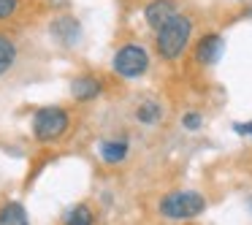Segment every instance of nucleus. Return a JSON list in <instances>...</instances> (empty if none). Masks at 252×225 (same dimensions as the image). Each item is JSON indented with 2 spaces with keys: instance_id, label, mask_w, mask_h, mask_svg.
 I'll list each match as a JSON object with an SVG mask.
<instances>
[{
  "instance_id": "nucleus-8",
  "label": "nucleus",
  "mask_w": 252,
  "mask_h": 225,
  "mask_svg": "<svg viewBox=\"0 0 252 225\" xmlns=\"http://www.w3.org/2000/svg\"><path fill=\"white\" fill-rule=\"evenodd\" d=\"M0 225H30L28 212H25L22 203L17 201H8L0 206Z\"/></svg>"
},
{
  "instance_id": "nucleus-2",
  "label": "nucleus",
  "mask_w": 252,
  "mask_h": 225,
  "mask_svg": "<svg viewBox=\"0 0 252 225\" xmlns=\"http://www.w3.org/2000/svg\"><path fill=\"white\" fill-rule=\"evenodd\" d=\"M203 212H206V198L195 190H174L160 198V214L165 220H174V223L195 220Z\"/></svg>"
},
{
  "instance_id": "nucleus-10",
  "label": "nucleus",
  "mask_w": 252,
  "mask_h": 225,
  "mask_svg": "<svg viewBox=\"0 0 252 225\" xmlns=\"http://www.w3.org/2000/svg\"><path fill=\"white\" fill-rule=\"evenodd\" d=\"M160 117H163V106H160L158 100H144V103H138V109H136V120L138 122L155 125V122H160Z\"/></svg>"
},
{
  "instance_id": "nucleus-1",
  "label": "nucleus",
  "mask_w": 252,
  "mask_h": 225,
  "mask_svg": "<svg viewBox=\"0 0 252 225\" xmlns=\"http://www.w3.org/2000/svg\"><path fill=\"white\" fill-rule=\"evenodd\" d=\"M192 41V19L185 14H176L171 22H165L160 30H155V49L163 60L174 63L187 52V44Z\"/></svg>"
},
{
  "instance_id": "nucleus-4",
  "label": "nucleus",
  "mask_w": 252,
  "mask_h": 225,
  "mask_svg": "<svg viewBox=\"0 0 252 225\" xmlns=\"http://www.w3.org/2000/svg\"><path fill=\"white\" fill-rule=\"evenodd\" d=\"M111 68L120 73L122 79H138L149 71V52L141 44H125L114 52Z\"/></svg>"
},
{
  "instance_id": "nucleus-7",
  "label": "nucleus",
  "mask_w": 252,
  "mask_h": 225,
  "mask_svg": "<svg viewBox=\"0 0 252 225\" xmlns=\"http://www.w3.org/2000/svg\"><path fill=\"white\" fill-rule=\"evenodd\" d=\"M100 93H103V84L95 76H79V79H73V84H71V95L76 100H82V103L95 100Z\"/></svg>"
},
{
  "instance_id": "nucleus-6",
  "label": "nucleus",
  "mask_w": 252,
  "mask_h": 225,
  "mask_svg": "<svg viewBox=\"0 0 252 225\" xmlns=\"http://www.w3.org/2000/svg\"><path fill=\"white\" fill-rule=\"evenodd\" d=\"M176 14H179L176 0H149L147 6H144V19H147V25L152 30H160L165 22H171Z\"/></svg>"
},
{
  "instance_id": "nucleus-3",
  "label": "nucleus",
  "mask_w": 252,
  "mask_h": 225,
  "mask_svg": "<svg viewBox=\"0 0 252 225\" xmlns=\"http://www.w3.org/2000/svg\"><path fill=\"white\" fill-rule=\"evenodd\" d=\"M68 125H71V117L60 106H44V109H38L33 114V136L44 144L63 138Z\"/></svg>"
},
{
  "instance_id": "nucleus-9",
  "label": "nucleus",
  "mask_w": 252,
  "mask_h": 225,
  "mask_svg": "<svg viewBox=\"0 0 252 225\" xmlns=\"http://www.w3.org/2000/svg\"><path fill=\"white\" fill-rule=\"evenodd\" d=\"M100 158L109 165L122 163V160L127 158V141H103L100 144Z\"/></svg>"
},
{
  "instance_id": "nucleus-12",
  "label": "nucleus",
  "mask_w": 252,
  "mask_h": 225,
  "mask_svg": "<svg viewBox=\"0 0 252 225\" xmlns=\"http://www.w3.org/2000/svg\"><path fill=\"white\" fill-rule=\"evenodd\" d=\"M93 223H95V214L87 203H79L65 214V225H93Z\"/></svg>"
},
{
  "instance_id": "nucleus-15",
  "label": "nucleus",
  "mask_w": 252,
  "mask_h": 225,
  "mask_svg": "<svg viewBox=\"0 0 252 225\" xmlns=\"http://www.w3.org/2000/svg\"><path fill=\"white\" fill-rule=\"evenodd\" d=\"M233 130L239 133V136H252V122H236Z\"/></svg>"
},
{
  "instance_id": "nucleus-13",
  "label": "nucleus",
  "mask_w": 252,
  "mask_h": 225,
  "mask_svg": "<svg viewBox=\"0 0 252 225\" xmlns=\"http://www.w3.org/2000/svg\"><path fill=\"white\" fill-rule=\"evenodd\" d=\"M182 125H185L187 130H201V125H203V117L198 114V111H187V114L182 117Z\"/></svg>"
},
{
  "instance_id": "nucleus-11",
  "label": "nucleus",
  "mask_w": 252,
  "mask_h": 225,
  "mask_svg": "<svg viewBox=\"0 0 252 225\" xmlns=\"http://www.w3.org/2000/svg\"><path fill=\"white\" fill-rule=\"evenodd\" d=\"M14 60H17V44L8 35L0 33V76L14 65Z\"/></svg>"
},
{
  "instance_id": "nucleus-5",
  "label": "nucleus",
  "mask_w": 252,
  "mask_h": 225,
  "mask_svg": "<svg viewBox=\"0 0 252 225\" xmlns=\"http://www.w3.org/2000/svg\"><path fill=\"white\" fill-rule=\"evenodd\" d=\"M222 49H225V38L220 33H206L198 38L195 44V63L198 65H214V63L222 57Z\"/></svg>"
},
{
  "instance_id": "nucleus-14",
  "label": "nucleus",
  "mask_w": 252,
  "mask_h": 225,
  "mask_svg": "<svg viewBox=\"0 0 252 225\" xmlns=\"http://www.w3.org/2000/svg\"><path fill=\"white\" fill-rule=\"evenodd\" d=\"M17 8H19V0H0V22L8 19V17H14Z\"/></svg>"
}]
</instances>
